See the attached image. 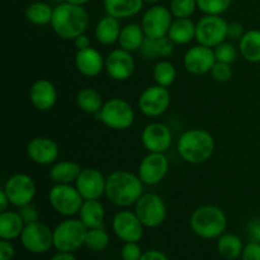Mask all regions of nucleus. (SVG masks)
I'll use <instances>...</instances> for the list:
<instances>
[{
  "instance_id": "nucleus-1",
  "label": "nucleus",
  "mask_w": 260,
  "mask_h": 260,
  "mask_svg": "<svg viewBox=\"0 0 260 260\" xmlns=\"http://www.w3.org/2000/svg\"><path fill=\"white\" fill-rule=\"evenodd\" d=\"M89 25L88 12L83 5H75L63 2L53 8L51 27L53 32L62 40H75L84 35Z\"/></svg>"
},
{
  "instance_id": "nucleus-2",
  "label": "nucleus",
  "mask_w": 260,
  "mask_h": 260,
  "mask_svg": "<svg viewBox=\"0 0 260 260\" xmlns=\"http://www.w3.org/2000/svg\"><path fill=\"white\" fill-rule=\"evenodd\" d=\"M144 194V183L139 175L127 170H116L107 177L106 196L118 207L135 205Z\"/></svg>"
},
{
  "instance_id": "nucleus-3",
  "label": "nucleus",
  "mask_w": 260,
  "mask_h": 260,
  "mask_svg": "<svg viewBox=\"0 0 260 260\" xmlns=\"http://www.w3.org/2000/svg\"><path fill=\"white\" fill-rule=\"evenodd\" d=\"M215 139L208 131L202 128H192L179 137L177 150L180 157L188 164H203L215 152Z\"/></svg>"
},
{
  "instance_id": "nucleus-4",
  "label": "nucleus",
  "mask_w": 260,
  "mask_h": 260,
  "mask_svg": "<svg viewBox=\"0 0 260 260\" xmlns=\"http://www.w3.org/2000/svg\"><path fill=\"white\" fill-rule=\"evenodd\" d=\"M190 229L197 236L203 239H216L225 234L228 217L217 206L207 205L198 207L189 220Z\"/></svg>"
},
{
  "instance_id": "nucleus-5",
  "label": "nucleus",
  "mask_w": 260,
  "mask_h": 260,
  "mask_svg": "<svg viewBox=\"0 0 260 260\" xmlns=\"http://www.w3.org/2000/svg\"><path fill=\"white\" fill-rule=\"evenodd\" d=\"M88 228L76 218H68L58 223L53 230V246L58 251L74 253L85 245Z\"/></svg>"
},
{
  "instance_id": "nucleus-6",
  "label": "nucleus",
  "mask_w": 260,
  "mask_h": 260,
  "mask_svg": "<svg viewBox=\"0 0 260 260\" xmlns=\"http://www.w3.org/2000/svg\"><path fill=\"white\" fill-rule=\"evenodd\" d=\"M98 116L104 126L116 131L129 128L135 121L134 108L128 102L121 98H113L106 102Z\"/></svg>"
},
{
  "instance_id": "nucleus-7",
  "label": "nucleus",
  "mask_w": 260,
  "mask_h": 260,
  "mask_svg": "<svg viewBox=\"0 0 260 260\" xmlns=\"http://www.w3.org/2000/svg\"><path fill=\"white\" fill-rule=\"evenodd\" d=\"M48 201L56 212L66 217L78 215L84 203L80 192L73 184H55L48 193Z\"/></svg>"
},
{
  "instance_id": "nucleus-8",
  "label": "nucleus",
  "mask_w": 260,
  "mask_h": 260,
  "mask_svg": "<svg viewBox=\"0 0 260 260\" xmlns=\"http://www.w3.org/2000/svg\"><path fill=\"white\" fill-rule=\"evenodd\" d=\"M135 213L145 228H159L167 218V206L156 193H144L135 203Z\"/></svg>"
},
{
  "instance_id": "nucleus-9",
  "label": "nucleus",
  "mask_w": 260,
  "mask_h": 260,
  "mask_svg": "<svg viewBox=\"0 0 260 260\" xmlns=\"http://www.w3.org/2000/svg\"><path fill=\"white\" fill-rule=\"evenodd\" d=\"M229 23L221 15L205 14L197 22L196 40L200 45L215 48L228 38Z\"/></svg>"
},
{
  "instance_id": "nucleus-10",
  "label": "nucleus",
  "mask_w": 260,
  "mask_h": 260,
  "mask_svg": "<svg viewBox=\"0 0 260 260\" xmlns=\"http://www.w3.org/2000/svg\"><path fill=\"white\" fill-rule=\"evenodd\" d=\"M20 241L30 253H46L53 246V230L40 221L27 223L20 235Z\"/></svg>"
},
{
  "instance_id": "nucleus-11",
  "label": "nucleus",
  "mask_w": 260,
  "mask_h": 260,
  "mask_svg": "<svg viewBox=\"0 0 260 260\" xmlns=\"http://www.w3.org/2000/svg\"><path fill=\"white\" fill-rule=\"evenodd\" d=\"M173 23V14L164 5H152L142 15L141 25L146 37L161 38L168 36Z\"/></svg>"
},
{
  "instance_id": "nucleus-12",
  "label": "nucleus",
  "mask_w": 260,
  "mask_h": 260,
  "mask_svg": "<svg viewBox=\"0 0 260 260\" xmlns=\"http://www.w3.org/2000/svg\"><path fill=\"white\" fill-rule=\"evenodd\" d=\"M3 189L9 197L10 205L18 208L28 205V203H32L33 198L36 197V192H37L35 180L27 174L12 175L7 179Z\"/></svg>"
},
{
  "instance_id": "nucleus-13",
  "label": "nucleus",
  "mask_w": 260,
  "mask_h": 260,
  "mask_svg": "<svg viewBox=\"0 0 260 260\" xmlns=\"http://www.w3.org/2000/svg\"><path fill=\"white\" fill-rule=\"evenodd\" d=\"M170 93L168 88L151 85L145 89L139 98V109L146 117H160L168 111L170 106Z\"/></svg>"
},
{
  "instance_id": "nucleus-14",
  "label": "nucleus",
  "mask_w": 260,
  "mask_h": 260,
  "mask_svg": "<svg viewBox=\"0 0 260 260\" xmlns=\"http://www.w3.org/2000/svg\"><path fill=\"white\" fill-rule=\"evenodd\" d=\"M169 170V161L164 152H149L141 160L137 175L146 185H156L162 182Z\"/></svg>"
},
{
  "instance_id": "nucleus-15",
  "label": "nucleus",
  "mask_w": 260,
  "mask_h": 260,
  "mask_svg": "<svg viewBox=\"0 0 260 260\" xmlns=\"http://www.w3.org/2000/svg\"><path fill=\"white\" fill-rule=\"evenodd\" d=\"M114 234L124 243H139L144 235L142 222L132 211H119L112 221Z\"/></svg>"
},
{
  "instance_id": "nucleus-16",
  "label": "nucleus",
  "mask_w": 260,
  "mask_h": 260,
  "mask_svg": "<svg viewBox=\"0 0 260 260\" xmlns=\"http://www.w3.org/2000/svg\"><path fill=\"white\" fill-rule=\"evenodd\" d=\"M107 178L95 168H85L75 182V187L80 192L84 201L101 200L106 194Z\"/></svg>"
},
{
  "instance_id": "nucleus-17",
  "label": "nucleus",
  "mask_w": 260,
  "mask_h": 260,
  "mask_svg": "<svg viewBox=\"0 0 260 260\" xmlns=\"http://www.w3.org/2000/svg\"><path fill=\"white\" fill-rule=\"evenodd\" d=\"M135 58L132 57L131 52L123 50V48H116L111 51L106 57V69L109 78L116 81L128 80L135 73Z\"/></svg>"
},
{
  "instance_id": "nucleus-18",
  "label": "nucleus",
  "mask_w": 260,
  "mask_h": 260,
  "mask_svg": "<svg viewBox=\"0 0 260 260\" xmlns=\"http://www.w3.org/2000/svg\"><path fill=\"white\" fill-rule=\"evenodd\" d=\"M141 142L149 152H164L172 146L173 134L169 127L160 122L147 124L141 134Z\"/></svg>"
},
{
  "instance_id": "nucleus-19",
  "label": "nucleus",
  "mask_w": 260,
  "mask_h": 260,
  "mask_svg": "<svg viewBox=\"0 0 260 260\" xmlns=\"http://www.w3.org/2000/svg\"><path fill=\"white\" fill-rule=\"evenodd\" d=\"M184 68L193 75H205L211 71L216 63V56L213 48L198 43L193 46L184 55Z\"/></svg>"
},
{
  "instance_id": "nucleus-20",
  "label": "nucleus",
  "mask_w": 260,
  "mask_h": 260,
  "mask_svg": "<svg viewBox=\"0 0 260 260\" xmlns=\"http://www.w3.org/2000/svg\"><path fill=\"white\" fill-rule=\"evenodd\" d=\"M27 155L38 165L55 164L58 157V146L48 137H35L28 142Z\"/></svg>"
},
{
  "instance_id": "nucleus-21",
  "label": "nucleus",
  "mask_w": 260,
  "mask_h": 260,
  "mask_svg": "<svg viewBox=\"0 0 260 260\" xmlns=\"http://www.w3.org/2000/svg\"><path fill=\"white\" fill-rule=\"evenodd\" d=\"M29 101L38 111H50L57 102L56 86L47 79H38L30 86Z\"/></svg>"
},
{
  "instance_id": "nucleus-22",
  "label": "nucleus",
  "mask_w": 260,
  "mask_h": 260,
  "mask_svg": "<svg viewBox=\"0 0 260 260\" xmlns=\"http://www.w3.org/2000/svg\"><path fill=\"white\" fill-rule=\"evenodd\" d=\"M75 66L79 73L86 78H94L102 73L106 66V58L96 48L90 47L78 50L75 55Z\"/></svg>"
},
{
  "instance_id": "nucleus-23",
  "label": "nucleus",
  "mask_w": 260,
  "mask_h": 260,
  "mask_svg": "<svg viewBox=\"0 0 260 260\" xmlns=\"http://www.w3.org/2000/svg\"><path fill=\"white\" fill-rule=\"evenodd\" d=\"M121 30L122 27L119 24V19L107 14L106 17L99 19V22L96 23L94 35H95L96 41L101 45L111 46L113 43L118 42Z\"/></svg>"
},
{
  "instance_id": "nucleus-24",
  "label": "nucleus",
  "mask_w": 260,
  "mask_h": 260,
  "mask_svg": "<svg viewBox=\"0 0 260 260\" xmlns=\"http://www.w3.org/2000/svg\"><path fill=\"white\" fill-rule=\"evenodd\" d=\"M144 0H103L104 10L117 19H127L139 14L144 7Z\"/></svg>"
},
{
  "instance_id": "nucleus-25",
  "label": "nucleus",
  "mask_w": 260,
  "mask_h": 260,
  "mask_svg": "<svg viewBox=\"0 0 260 260\" xmlns=\"http://www.w3.org/2000/svg\"><path fill=\"white\" fill-rule=\"evenodd\" d=\"M81 168L78 162L71 160L57 161L51 167L50 179L55 184H73L76 182L81 173Z\"/></svg>"
},
{
  "instance_id": "nucleus-26",
  "label": "nucleus",
  "mask_w": 260,
  "mask_h": 260,
  "mask_svg": "<svg viewBox=\"0 0 260 260\" xmlns=\"http://www.w3.org/2000/svg\"><path fill=\"white\" fill-rule=\"evenodd\" d=\"M106 211L104 206L99 200H88L84 201L80 211H79V218L81 222L88 229L103 228Z\"/></svg>"
},
{
  "instance_id": "nucleus-27",
  "label": "nucleus",
  "mask_w": 260,
  "mask_h": 260,
  "mask_svg": "<svg viewBox=\"0 0 260 260\" xmlns=\"http://www.w3.org/2000/svg\"><path fill=\"white\" fill-rule=\"evenodd\" d=\"M196 27L197 23L190 18H175L168 32V37L175 45H187L196 38Z\"/></svg>"
},
{
  "instance_id": "nucleus-28",
  "label": "nucleus",
  "mask_w": 260,
  "mask_h": 260,
  "mask_svg": "<svg viewBox=\"0 0 260 260\" xmlns=\"http://www.w3.org/2000/svg\"><path fill=\"white\" fill-rule=\"evenodd\" d=\"M25 228L19 212L4 211L0 213V238L4 240H14L22 235Z\"/></svg>"
},
{
  "instance_id": "nucleus-29",
  "label": "nucleus",
  "mask_w": 260,
  "mask_h": 260,
  "mask_svg": "<svg viewBox=\"0 0 260 260\" xmlns=\"http://www.w3.org/2000/svg\"><path fill=\"white\" fill-rule=\"evenodd\" d=\"M239 52L248 62H260V30H246L243 38L239 41Z\"/></svg>"
},
{
  "instance_id": "nucleus-30",
  "label": "nucleus",
  "mask_w": 260,
  "mask_h": 260,
  "mask_svg": "<svg viewBox=\"0 0 260 260\" xmlns=\"http://www.w3.org/2000/svg\"><path fill=\"white\" fill-rule=\"evenodd\" d=\"M145 37H146V35H145L141 24L129 23V24L122 27L118 43L123 50L128 51V52H135V51L141 48Z\"/></svg>"
},
{
  "instance_id": "nucleus-31",
  "label": "nucleus",
  "mask_w": 260,
  "mask_h": 260,
  "mask_svg": "<svg viewBox=\"0 0 260 260\" xmlns=\"http://www.w3.org/2000/svg\"><path fill=\"white\" fill-rule=\"evenodd\" d=\"M76 104L88 114H98L103 108L104 102L99 91L93 88H84L76 95Z\"/></svg>"
},
{
  "instance_id": "nucleus-32",
  "label": "nucleus",
  "mask_w": 260,
  "mask_h": 260,
  "mask_svg": "<svg viewBox=\"0 0 260 260\" xmlns=\"http://www.w3.org/2000/svg\"><path fill=\"white\" fill-rule=\"evenodd\" d=\"M218 253L229 260L238 259L244 250L243 240L234 234H222L217 241Z\"/></svg>"
},
{
  "instance_id": "nucleus-33",
  "label": "nucleus",
  "mask_w": 260,
  "mask_h": 260,
  "mask_svg": "<svg viewBox=\"0 0 260 260\" xmlns=\"http://www.w3.org/2000/svg\"><path fill=\"white\" fill-rule=\"evenodd\" d=\"M53 8L43 2H35L29 4L25 9V18L29 23L35 25L51 24Z\"/></svg>"
},
{
  "instance_id": "nucleus-34",
  "label": "nucleus",
  "mask_w": 260,
  "mask_h": 260,
  "mask_svg": "<svg viewBox=\"0 0 260 260\" xmlns=\"http://www.w3.org/2000/svg\"><path fill=\"white\" fill-rule=\"evenodd\" d=\"M152 76H154V80L157 85L169 88L170 85H173L175 79H177V69H175V66L170 61H159L154 66Z\"/></svg>"
},
{
  "instance_id": "nucleus-35",
  "label": "nucleus",
  "mask_w": 260,
  "mask_h": 260,
  "mask_svg": "<svg viewBox=\"0 0 260 260\" xmlns=\"http://www.w3.org/2000/svg\"><path fill=\"white\" fill-rule=\"evenodd\" d=\"M109 235L103 228L88 229L85 246L91 251H102L108 246Z\"/></svg>"
},
{
  "instance_id": "nucleus-36",
  "label": "nucleus",
  "mask_w": 260,
  "mask_h": 260,
  "mask_svg": "<svg viewBox=\"0 0 260 260\" xmlns=\"http://www.w3.org/2000/svg\"><path fill=\"white\" fill-rule=\"evenodd\" d=\"M234 0H197V7L205 14L221 15L228 12Z\"/></svg>"
},
{
  "instance_id": "nucleus-37",
  "label": "nucleus",
  "mask_w": 260,
  "mask_h": 260,
  "mask_svg": "<svg viewBox=\"0 0 260 260\" xmlns=\"http://www.w3.org/2000/svg\"><path fill=\"white\" fill-rule=\"evenodd\" d=\"M197 8V0H172L169 9L174 18H190Z\"/></svg>"
},
{
  "instance_id": "nucleus-38",
  "label": "nucleus",
  "mask_w": 260,
  "mask_h": 260,
  "mask_svg": "<svg viewBox=\"0 0 260 260\" xmlns=\"http://www.w3.org/2000/svg\"><path fill=\"white\" fill-rule=\"evenodd\" d=\"M215 51V56H216V61H220V62H225V63H234L238 58L239 52V47H236L234 43L231 42H222L220 43L218 46H216L213 48Z\"/></svg>"
},
{
  "instance_id": "nucleus-39",
  "label": "nucleus",
  "mask_w": 260,
  "mask_h": 260,
  "mask_svg": "<svg viewBox=\"0 0 260 260\" xmlns=\"http://www.w3.org/2000/svg\"><path fill=\"white\" fill-rule=\"evenodd\" d=\"M210 74L213 78V80L217 81V83H228L233 78V69H231L230 63L216 61L213 68L211 69Z\"/></svg>"
},
{
  "instance_id": "nucleus-40",
  "label": "nucleus",
  "mask_w": 260,
  "mask_h": 260,
  "mask_svg": "<svg viewBox=\"0 0 260 260\" xmlns=\"http://www.w3.org/2000/svg\"><path fill=\"white\" fill-rule=\"evenodd\" d=\"M175 43L170 40L168 36L155 40V46H156V55L157 57H169L174 52Z\"/></svg>"
},
{
  "instance_id": "nucleus-41",
  "label": "nucleus",
  "mask_w": 260,
  "mask_h": 260,
  "mask_svg": "<svg viewBox=\"0 0 260 260\" xmlns=\"http://www.w3.org/2000/svg\"><path fill=\"white\" fill-rule=\"evenodd\" d=\"M142 254L144 253L137 243H124L122 246L121 256L123 260H140Z\"/></svg>"
},
{
  "instance_id": "nucleus-42",
  "label": "nucleus",
  "mask_w": 260,
  "mask_h": 260,
  "mask_svg": "<svg viewBox=\"0 0 260 260\" xmlns=\"http://www.w3.org/2000/svg\"><path fill=\"white\" fill-rule=\"evenodd\" d=\"M19 215L22 216L25 225H27V223L36 222V221H38V218H40L38 210L32 205V203H28V205L19 207Z\"/></svg>"
},
{
  "instance_id": "nucleus-43",
  "label": "nucleus",
  "mask_w": 260,
  "mask_h": 260,
  "mask_svg": "<svg viewBox=\"0 0 260 260\" xmlns=\"http://www.w3.org/2000/svg\"><path fill=\"white\" fill-rule=\"evenodd\" d=\"M243 260H260V243H254L250 241L244 246L243 254H241Z\"/></svg>"
},
{
  "instance_id": "nucleus-44",
  "label": "nucleus",
  "mask_w": 260,
  "mask_h": 260,
  "mask_svg": "<svg viewBox=\"0 0 260 260\" xmlns=\"http://www.w3.org/2000/svg\"><path fill=\"white\" fill-rule=\"evenodd\" d=\"M142 56L146 58H157L156 55V46H155V38H150V37H145L144 43H142L141 48Z\"/></svg>"
},
{
  "instance_id": "nucleus-45",
  "label": "nucleus",
  "mask_w": 260,
  "mask_h": 260,
  "mask_svg": "<svg viewBox=\"0 0 260 260\" xmlns=\"http://www.w3.org/2000/svg\"><path fill=\"white\" fill-rule=\"evenodd\" d=\"M246 30L244 29V25L239 22L229 23L228 27V38L231 41H240Z\"/></svg>"
},
{
  "instance_id": "nucleus-46",
  "label": "nucleus",
  "mask_w": 260,
  "mask_h": 260,
  "mask_svg": "<svg viewBox=\"0 0 260 260\" xmlns=\"http://www.w3.org/2000/svg\"><path fill=\"white\" fill-rule=\"evenodd\" d=\"M14 246L10 243V240L2 239L0 241V260H12L14 258Z\"/></svg>"
},
{
  "instance_id": "nucleus-47",
  "label": "nucleus",
  "mask_w": 260,
  "mask_h": 260,
  "mask_svg": "<svg viewBox=\"0 0 260 260\" xmlns=\"http://www.w3.org/2000/svg\"><path fill=\"white\" fill-rule=\"evenodd\" d=\"M248 238L254 243H260V220H253L246 229Z\"/></svg>"
},
{
  "instance_id": "nucleus-48",
  "label": "nucleus",
  "mask_w": 260,
  "mask_h": 260,
  "mask_svg": "<svg viewBox=\"0 0 260 260\" xmlns=\"http://www.w3.org/2000/svg\"><path fill=\"white\" fill-rule=\"evenodd\" d=\"M140 260H169L162 251L159 250H147L142 254Z\"/></svg>"
},
{
  "instance_id": "nucleus-49",
  "label": "nucleus",
  "mask_w": 260,
  "mask_h": 260,
  "mask_svg": "<svg viewBox=\"0 0 260 260\" xmlns=\"http://www.w3.org/2000/svg\"><path fill=\"white\" fill-rule=\"evenodd\" d=\"M74 43H75V47L78 50H84V48L90 47V40H89L88 36L84 33V35H80L79 37H76L74 40Z\"/></svg>"
},
{
  "instance_id": "nucleus-50",
  "label": "nucleus",
  "mask_w": 260,
  "mask_h": 260,
  "mask_svg": "<svg viewBox=\"0 0 260 260\" xmlns=\"http://www.w3.org/2000/svg\"><path fill=\"white\" fill-rule=\"evenodd\" d=\"M10 205L9 197L7 196L4 189L0 190V212H4V211H8V206Z\"/></svg>"
},
{
  "instance_id": "nucleus-51",
  "label": "nucleus",
  "mask_w": 260,
  "mask_h": 260,
  "mask_svg": "<svg viewBox=\"0 0 260 260\" xmlns=\"http://www.w3.org/2000/svg\"><path fill=\"white\" fill-rule=\"evenodd\" d=\"M51 260H76L73 253H66V251H58L56 255H53Z\"/></svg>"
},
{
  "instance_id": "nucleus-52",
  "label": "nucleus",
  "mask_w": 260,
  "mask_h": 260,
  "mask_svg": "<svg viewBox=\"0 0 260 260\" xmlns=\"http://www.w3.org/2000/svg\"><path fill=\"white\" fill-rule=\"evenodd\" d=\"M65 2L71 3V4H75V5H85L86 3H89L90 0H65Z\"/></svg>"
},
{
  "instance_id": "nucleus-53",
  "label": "nucleus",
  "mask_w": 260,
  "mask_h": 260,
  "mask_svg": "<svg viewBox=\"0 0 260 260\" xmlns=\"http://www.w3.org/2000/svg\"><path fill=\"white\" fill-rule=\"evenodd\" d=\"M145 3H149V4H155V3L160 2V0H144Z\"/></svg>"
}]
</instances>
